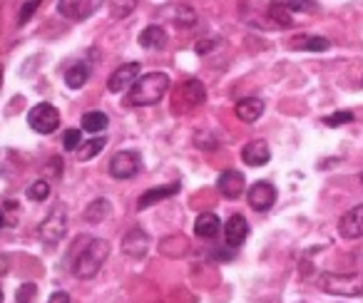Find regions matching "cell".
<instances>
[{"label":"cell","mask_w":363,"mask_h":303,"mask_svg":"<svg viewBox=\"0 0 363 303\" xmlns=\"http://www.w3.org/2000/svg\"><path fill=\"white\" fill-rule=\"evenodd\" d=\"M77 246L80 251L72 258V273L82 281L87 278H95L100 273V268L105 266L107 256H110V241L107 239H92V236H82L77 239Z\"/></svg>","instance_id":"obj_1"},{"label":"cell","mask_w":363,"mask_h":303,"mask_svg":"<svg viewBox=\"0 0 363 303\" xmlns=\"http://www.w3.org/2000/svg\"><path fill=\"white\" fill-rule=\"evenodd\" d=\"M167 92H169V77L164 72H147L127 90V102L135 107H150L157 105Z\"/></svg>","instance_id":"obj_2"},{"label":"cell","mask_w":363,"mask_h":303,"mask_svg":"<svg viewBox=\"0 0 363 303\" xmlns=\"http://www.w3.org/2000/svg\"><path fill=\"white\" fill-rule=\"evenodd\" d=\"M313 0H272L269 3V18L281 28H291L294 13H313L316 11Z\"/></svg>","instance_id":"obj_3"},{"label":"cell","mask_w":363,"mask_h":303,"mask_svg":"<svg viewBox=\"0 0 363 303\" xmlns=\"http://www.w3.org/2000/svg\"><path fill=\"white\" fill-rule=\"evenodd\" d=\"M28 125L38 132V135H52L60 127V112L50 102H38L30 112H28Z\"/></svg>","instance_id":"obj_4"},{"label":"cell","mask_w":363,"mask_h":303,"mask_svg":"<svg viewBox=\"0 0 363 303\" xmlns=\"http://www.w3.org/2000/svg\"><path fill=\"white\" fill-rule=\"evenodd\" d=\"M65 231H67V209L62 207V204H57V207L43 219L40 227H38V236L52 246V244H57L65 236Z\"/></svg>","instance_id":"obj_5"},{"label":"cell","mask_w":363,"mask_h":303,"mask_svg":"<svg viewBox=\"0 0 363 303\" xmlns=\"http://www.w3.org/2000/svg\"><path fill=\"white\" fill-rule=\"evenodd\" d=\"M140 164H142L140 154L132 149H125V152L112 154L107 169H110L112 179H132V177H137V172H140Z\"/></svg>","instance_id":"obj_6"},{"label":"cell","mask_w":363,"mask_h":303,"mask_svg":"<svg viewBox=\"0 0 363 303\" xmlns=\"http://www.w3.org/2000/svg\"><path fill=\"white\" fill-rule=\"evenodd\" d=\"M140 67H142L140 62H125V65H120L110 75V80H107V90L115 92V95L117 92H127L140 80Z\"/></svg>","instance_id":"obj_7"},{"label":"cell","mask_w":363,"mask_h":303,"mask_svg":"<svg viewBox=\"0 0 363 303\" xmlns=\"http://www.w3.org/2000/svg\"><path fill=\"white\" fill-rule=\"evenodd\" d=\"M247 199L254 212H269V209L274 207V202H277V189L269 182H257L249 187Z\"/></svg>","instance_id":"obj_8"},{"label":"cell","mask_w":363,"mask_h":303,"mask_svg":"<svg viewBox=\"0 0 363 303\" xmlns=\"http://www.w3.org/2000/svg\"><path fill=\"white\" fill-rule=\"evenodd\" d=\"M204 100H207V90H204L202 82L187 80L179 85V92H177V97H174V107L184 105L187 110H192V107L204 105Z\"/></svg>","instance_id":"obj_9"},{"label":"cell","mask_w":363,"mask_h":303,"mask_svg":"<svg viewBox=\"0 0 363 303\" xmlns=\"http://www.w3.org/2000/svg\"><path fill=\"white\" fill-rule=\"evenodd\" d=\"M217 187H219V194L227 199H239L244 192H247V179L239 169H224L217 179Z\"/></svg>","instance_id":"obj_10"},{"label":"cell","mask_w":363,"mask_h":303,"mask_svg":"<svg viewBox=\"0 0 363 303\" xmlns=\"http://www.w3.org/2000/svg\"><path fill=\"white\" fill-rule=\"evenodd\" d=\"M150 246H152L150 234L140 227L130 229V231L125 234V239H122V251H125L130 258H142L147 251H150Z\"/></svg>","instance_id":"obj_11"},{"label":"cell","mask_w":363,"mask_h":303,"mask_svg":"<svg viewBox=\"0 0 363 303\" xmlns=\"http://www.w3.org/2000/svg\"><path fill=\"white\" fill-rule=\"evenodd\" d=\"M338 234L343 239H361L363 236V204L348 209L338 222Z\"/></svg>","instance_id":"obj_12"},{"label":"cell","mask_w":363,"mask_h":303,"mask_svg":"<svg viewBox=\"0 0 363 303\" xmlns=\"http://www.w3.org/2000/svg\"><path fill=\"white\" fill-rule=\"evenodd\" d=\"M249 236V222L242 217V214H234L229 217V222L224 224V239H227L229 248H239Z\"/></svg>","instance_id":"obj_13"},{"label":"cell","mask_w":363,"mask_h":303,"mask_svg":"<svg viewBox=\"0 0 363 303\" xmlns=\"http://www.w3.org/2000/svg\"><path fill=\"white\" fill-rule=\"evenodd\" d=\"M269 159H272V149L264 139H252L242 149V162L247 167H264Z\"/></svg>","instance_id":"obj_14"},{"label":"cell","mask_w":363,"mask_h":303,"mask_svg":"<svg viewBox=\"0 0 363 303\" xmlns=\"http://www.w3.org/2000/svg\"><path fill=\"white\" fill-rule=\"evenodd\" d=\"M57 13L67 21H85L92 13V0H57Z\"/></svg>","instance_id":"obj_15"},{"label":"cell","mask_w":363,"mask_h":303,"mask_svg":"<svg viewBox=\"0 0 363 303\" xmlns=\"http://www.w3.org/2000/svg\"><path fill=\"white\" fill-rule=\"evenodd\" d=\"M177 192H179V184H167V187H152V189H147V192L142 194L140 199H137V209H140V212H145V209H150L152 204L162 202V199L174 197Z\"/></svg>","instance_id":"obj_16"},{"label":"cell","mask_w":363,"mask_h":303,"mask_svg":"<svg viewBox=\"0 0 363 303\" xmlns=\"http://www.w3.org/2000/svg\"><path fill=\"white\" fill-rule=\"evenodd\" d=\"M234 112H237V117H239L242 122L252 125V122H257L259 117L264 115V102L259 100V97H244V100H239V102H237Z\"/></svg>","instance_id":"obj_17"},{"label":"cell","mask_w":363,"mask_h":303,"mask_svg":"<svg viewBox=\"0 0 363 303\" xmlns=\"http://www.w3.org/2000/svg\"><path fill=\"white\" fill-rule=\"evenodd\" d=\"M222 222H219L217 214H199L197 222H194V234L199 239H217L219 231H222Z\"/></svg>","instance_id":"obj_18"},{"label":"cell","mask_w":363,"mask_h":303,"mask_svg":"<svg viewBox=\"0 0 363 303\" xmlns=\"http://www.w3.org/2000/svg\"><path fill=\"white\" fill-rule=\"evenodd\" d=\"M167 30L162 25H147L145 30L140 33V45L145 50H162L167 45Z\"/></svg>","instance_id":"obj_19"},{"label":"cell","mask_w":363,"mask_h":303,"mask_svg":"<svg viewBox=\"0 0 363 303\" xmlns=\"http://www.w3.org/2000/svg\"><path fill=\"white\" fill-rule=\"evenodd\" d=\"M87 80H90V65H87V62H72L65 70V85L72 87V90L85 87Z\"/></svg>","instance_id":"obj_20"},{"label":"cell","mask_w":363,"mask_h":303,"mask_svg":"<svg viewBox=\"0 0 363 303\" xmlns=\"http://www.w3.org/2000/svg\"><path fill=\"white\" fill-rule=\"evenodd\" d=\"M291 47L294 50H306V52H326L328 47H331V42L318 35H296V38H291Z\"/></svg>","instance_id":"obj_21"},{"label":"cell","mask_w":363,"mask_h":303,"mask_svg":"<svg viewBox=\"0 0 363 303\" xmlns=\"http://www.w3.org/2000/svg\"><path fill=\"white\" fill-rule=\"evenodd\" d=\"M107 125H110V117H107L105 112H87V115L82 117V130L90 132V135L105 132Z\"/></svg>","instance_id":"obj_22"},{"label":"cell","mask_w":363,"mask_h":303,"mask_svg":"<svg viewBox=\"0 0 363 303\" xmlns=\"http://www.w3.org/2000/svg\"><path fill=\"white\" fill-rule=\"evenodd\" d=\"M110 212H112V207H110V202H107V199H95V202L85 209V219L90 224H100V222H105V219L110 217Z\"/></svg>","instance_id":"obj_23"},{"label":"cell","mask_w":363,"mask_h":303,"mask_svg":"<svg viewBox=\"0 0 363 303\" xmlns=\"http://www.w3.org/2000/svg\"><path fill=\"white\" fill-rule=\"evenodd\" d=\"M105 147H107V137H95V139H90V142H82L80 149H77V159H80V162H87V159L97 157Z\"/></svg>","instance_id":"obj_24"},{"label":"cell","mask_w":363,"mask_h":303,"mask_svg":"<svg viewBox=\"0 0 363 303\" xmlns=\"http://www.w3.org/2000/svg\"><path fill=\"white\" fill-rule=\"evenodd\" d=\"M137 3H140V0H107V8H110L112 18H120L122 21V18H127V16L135 13Z\"/></svg>","instance_id":"obj_25"},{"label":"cell","mask_w":363,"mask_h":303,"mask_svg":"<svg viewBox=\"0 0 363 303\" xmlns=\"http://www.w3.org/2000/svg\"><path fill=\"white\" fill-rule=\"evenodd\" d=\"M0 209H3V217H6V229H13L18 222H21V204L18 202L8 199V202L0 204Z\"/></svg>","instance_id":"obj_26"},{"label":"cell","mask_w":363,"mask_h":303,"mask_svg":"<svg viewBox=\"0 0 363 303\" xmlns=\"http://www.w3.org/2000/svg\"><path fill=\"white\" fill-rule=\"evenodd\" d=\"M48 197H50V184H48L45 179H35V182L28 187V199H30V202H45Z\"/></svg>","instance_id":"obj_27"},{"label":"cell","mask_w":363,"mask_h":303,"mask_svg":"<svg viewBox=\"0 0 363 303\" xmlns=\"http://www.w3.org/2000/svg\"><path fill=\"white\" fill-rule=\"evenodd\" d=\"M62 142H65L67 152H77V149H80V144H82V127H80V130H65Z\"/></svg>","instance_id":"obj_28"},{"label":"cell","mask_w":363,"mask_h":303,"mask_svg":"<svg viewBox=\"0 0 363 303\" xmlns=\"http://www.w3.org/2000/svg\"><path fill=\"white\" fill-rule=\"evenodd\" d=\"M353 120V112H336L331 117H323V125L326 127H338V125H346V122Z\"/></svg>","instance_id":"obj_29"},{"label":"cell","mask_w":363,"mask_h":303,"mask_svg":"<svg viewBox=\"0 0 363 303\" xmlns=\"http://www.w3.org/2000/svg\"><path fill=\"white\" fill-rule=\"evenodd\" d=\"M40 6V0H28L26 6H23L21 16H18V25H26L28 21L33 18V13H35V8Z\"/></svg>","instance_id":"obj_30"},{"label":"cell","mask_w":363,"mask_h":303,"mask_svg":"<svg viewBox=\"0 0 363 303\" xmlns=\"http://www.w3.org/2000/svg\"><path fill=\"white\" fill-rule=\"evenodd\" d=\"M35 296V283H26L18 291V303H30V298Z\"/></svg>","instance_id":"obj_31"},{"label":"cell","mask_w":363,"mask_h":303,"mask_svg":"<svg viewBox=\"0 0 363 303\" xmlns=\"http://www.w3.org/2000/svg\"><path fill=\"white\" fill-rule=\"evenodd\" d=\"M214 40H199L197 45H194V50L199 52V55H207V52H212L214 50Z\"/></svg>","instance_id":"obj_32"},{"label":"cell","mask_w":363,"mask_h":303,"mask_svg":"<svg viewBox=\"0 0 363 303\" xmlns=\"http://www.w3.org/2000/svg\"><path fill=\"white\" fill-rule=\"evenodd\" d=\"M48 303H70V296H67L65 291H55L50 298H48Z\"/></svg>","instance_id":"obj_33"},{"label":"cell","mask_w":363,"mask_h":303,"mask_svg":"<svg viewBox=\"0 0 363 303\" xmlns=\"http://www.w3.org/2000/svg\"><path fill=\"white\" fill-rule=\"evenodd\" d=\"M8 271H11V261H8V256H3V253H0V278L6 276Z\"/></svg>","instance_id":"obj_34"},{"label":"cell","mask_w":363,"mask_h":303,"mask_svg":"<svg viewBox=\"0 0 363 303\" xmlns=\"http://www.w3.org/2000/svg\"><path fill=\"white\" fill-rule=\"evenodd\" d=\"M0 229H6V217H3V209H0Z\"/></svg>","instance_id":"obj_35"},{"label":"cell","mask_w":363,"mask_h":303,"mask_svg":"<svg viewBox=\"0 0 363 303\" xmlns=\"http://www.w3.org/2000/svg\"><path fill=\"white\" fill-rule=\"evenodd\" d=\"M0 85H3V65H0Z\"/></svg>","instance_id":"obj_36"},{"label":"cell","mask_w":363,"mask_h":303,"mask_svg":"<svg viewBox=\"0 0 363 303\" xmlns=\"http://www.w3.org/2000/svg\"><path fill=\"white\" fill-rule=\"evenodd\" d=\"M0 303H3V288H0Z\"/></svg>","instance_id":"obj_37"},{"label":"cell","mask_w":363,"mask_h":303,"mask_svg":"<svg viewBox=\"0 0 363 303\" xmlns=\"http://www.w3.org/2000/svg\"><path fill=\"white\" fill-rule=\"evenodd\" d=\"M361 184H363V172H361Z\"/></svg>","instance_id":"obj_38"}]
</instances>
